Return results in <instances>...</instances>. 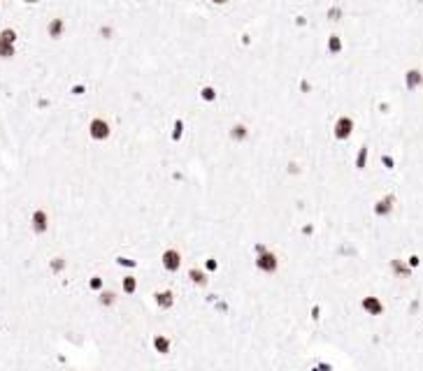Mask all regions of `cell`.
<instances>
[{"instance_id": "cell-1", "label": "cell", "mask_w": 423, "mask_h": 371, "mask_svg": "<svg viewBox=\"0 0 423 371\" xmlns=\"http://www.w3.org/2000/svg\"><path fill=\"white\" fill-rule=\"evenodd\" d=\"M254 269L263 276H277L279 269H282V255L277 250L265 248L263 253L254 255Z\"/></svg>"}, {"instance_id": "cell-2", "label": "cell", "mask_w": 423, "mask_h": 371, "mask_svg": "<svg viewBox=\"0 0 423 371\" xmlns=\"http://www.w3.org/2000/svg\"><path fill=\"white\" fill-rule=\"evenodd\" d=\"M86 135H89V139L95 142V144H105V142H109L112 135H114V125H112V121L105 119V116H93L91 121H89V125H86Z\"/></svg>"}, {"instance_id": "cell-3", "label": "cell", "mask_w": 423, "mask_h": 371, "mask_svg": "<svg viewBox=\"0 0 423 371\" xmlns=\"http://www.w3.org/2000/svg\"><path fill=\"white\" fill-rule=\"evenodd\" d=\"M68 33V19L63 14H54L49 16L45 23V35L49 38V42H61Z\"/></svg>"}, {"instance_id": "cell-4", "label": "cell", "mask_w": 423, "mask_h": 371, "mask_svg": "<svg viewBox=\"0 0 423 371\" xmlns=\"http://www.w3.org/2000/svg\"><path fill=\"white\" fill-rule=\"evenodd\" d=\"M354 130H356L354 116L342 114V116H337L335 123H332V139H337V142H346V139H351Z\"/></svg>"}, {"instance_id": "cell-5", "label": "cell", "mask_w": 423, "mask_h": 371, "mask_svg": "<svg viewBox=\"0 0 423 371\" xmlns=\"http://www.w3.org/2000/svg\"><path fill=\"white\" fill-rule=\"evenodd\" d=\"M182 262H184V255H182V250L175 248V246H168V248H163L161 253V267L165 274H177L182 269Z\"/></svg>"}, {"instance_id": "cell-6", "label": "cell", "mask_w": 423, "mask_h": 371, "mask_svg": "<svg viewBox=\"0 0 423 371\" xmlns=\"http://www.w3.org/2000/svg\"><path fill=\"white\" fill-rule=\"evenodd\" d=\"M395 205H398L395 193H386V195H381L377 202L372 205V213H375V218H388V216H393Z\"/></svg>"}, {"instance_id": "cell-7", "label": "cell", "mask_w": 423, "mask_h": 371, "mask_svg": "<svg viewBox=\"0 0 423 371\" xmlns=\"http://www.w3.org/2000/svg\"><path fill=\"white\" fill-rule=\"evenodd\" d=\"M361 311L365 316H372V318H379V316H384L386 313V304L381 297L377 295H365L361 297Z\"/></svg>"}, {"instance_id": "cell-8", "label": "cell", "mask_w": 423, "mask_h": 371, "mask_svg": "<svg viewBox=\"0 0 423 371\" xmlns=\"http://www.w3.org/2000/svg\"><path fill=\"white\" fill-rule=\"evenodd\" d=\"M31 232L35 237H42L49 232V211L38 206V209H33L31 213Z\"/></svg>"}, {"instance_id": "cell-9", "label": "cell", "mask_w": 423, "mask_h": 371, "mask_svg": "<svg viewBox=\"0 0 423 371\" xmlns=\"http://www.w3.org/2000/svg\"><path fill=\"white\" fill-rule=\"evenodd\" d=\"M402 83H405V91L416 93L423 88V70L421 68H407L402 75Z\"/></svg>"}, {"instance_id": "cell-10", "label": "cell", "mask_w": 423, "mask_h": 371, "mask_svg": "<svg viewBox=\"0 0 423 371\" xmlns=\"http://www.w3.org/2000/svg\"><path fill=\"white\" fill-rule=\"evenodd\" d=\"M151 299H154V306L158 311H172L175 309V304H177V295H175L170 288L156 290L154 295H151Z\"/></svg>"}, {"instance_id": "cell-11", "label": "cell", "mask_w": 423, "mask_h": 371, "mask_svg": "<svg viewBox=\"0 0 423 371\" xmlns=\"http://www.w3.org/2000/svg\"><path fill=\"white\" fill-rule=\"evenodd\" d=\"M388 272L393 274V279L405 281V279H412L414 269L407 265V260H402V258H391V260H388Z\"/></svg>"}, {"instance_id": "cell-12", "label": "cell", "mask_w": 423, "mask_h": 371, "mask_svg": "<svg viewBox=\"0 0 423 371\" xmlns=\"http://www.w3.org/2000/svg\"><path fill=\"white\" fill-rule=\"evenodd\" d=\"M95 304L100 306L102 311H112L119 304V295H116V290L112 288H102L95 292Z\"/></svg>"}, {"instance_id": "cell-13", "label": "cell", "mask_w": 423, "mask_h": 371, "mask_svg": "<svg viewBox=\"0 0 423 371\" xmlns=\"http://www.w3.org/2000/svg\"><path fill=\"white\" fill-rule=\"evenodd\" d=\"M151 350L161 357L170 355V350H172V339H170V334L156 332L154 336H151Z\"/></svg>"}, {"instance_id": "cell-14", "label": "cell", "mask_w": 423, "mask_h": 371, "mask_svg": "<svg viewBox=\"0 0 423 371\" xmlns=\"http://www.w3.org/2000/svg\"><path fill=\"white\" fill-rule=\"evenodd\" d=\"M344 38L339 35V33H328V38H326V53L330 56V58H337L344 53Z\"/></svg>"}, {"instance_id": "cell-15", "label": "cell", "mask_w": 423, "mask_h": 371, "mask_svg": "<svg viewBox=\"0 0 423 371\" xmlns=\"http://www.w3.org/2000/svg\"><path fill=\"white\" fill-rule=\"evenodd\" d=\"M119 31H116V26L112 21H100L95 23V38L100 40L102 44H109V42H114Z\"/></svg>"}, {"instance_id": "cell-16", "label": "cell", "mask_w": 423, "mask_h": 371, "mask_svg": "<svg viewBox=\"0 0 423 371\" xmlns=\"http://www.w3.org/2000/svg\"><path fill=\"white\" fill-rule=\"evenodd\" d=\"M249 135H251V130H249V125L244 121L233 123L231 128H228V139H231L233 144H244L246 139H249Z\"/></svg>"}, {"instance_id": "cell-17", "label": "cell", "mask_w": 423, "mask_h": 371, "mask_svg": "<svg viewBox=\"0 0 423 371\" xmlns=\"http://www.w3.org/2000/svg\"><path fill=\"white\" fill-rule=\"evenodd\" d=\"M323 19L328 23H342L346 19V9L344 5H339V2H328V7H326V12H323Z\"/></svg>"}, {"instance_id": "cell-18", "label": "cell", "mask_w": 423, "mask_h": 371, "mask_svg": "<svg viewBox=\"0 0 423 371\" xmlns=\"http://www.w3.org/2000/svg\"><path fill=\"white\" fill-rule=\"evenodd\" d=\"M186 279H188V283L195 286V288H207L209 286V274L205 272L202 267H191V269L186 272Z\"/></svg>"}, {"instance_id": "cell-19", "label": "cell", "mask_w": 423, "mask_h": 371, "mask_svg": "<svg viewBox=\"0 0 423 371\" xmlns=\"http://www.w3.org/2000/svg\"><path fill=\"white\" fill-rule=\"evenodd\" d=\"M138 288H140L138 276H135V274H123V276H121V292H123V295L133 297L135 292H138Z\"/></svg>"}, {"instance_id": "cell-20", "label": "cell", "mask_w": 423, "mask_h": 371, "mask_svg": "<svg viewBox=\"0 0 423 371\" xmlns=\"http://www.w3.org/2000/svg\"><path fill=\"white\" fill-rule=\"evenodd\" d=\"M219 95H221V93L216 91V86H212V83H205V86L198 88V98H200L205 105H214L216 100H219Z\"/></svg>"}, {"instance_id": "cell-21", "label": "cell", "mask_w": 423, "mask_h": 371, "mask_svg": "<svg viewBox=\"0 0 423 371\" xmlns=\"http://www.w3.org/2000/svg\"><path fill=\"white\" fill-rule=\"evenodd\" d=\"M65 269H68V258H65V255H54V258H49V274H51V276H61Z\"/></svg>"}, {"instance_id": "cell-22", "label": "cell", "mask_w": 423, "mask_h": 371, "mask_svg": "<svg viewBox=\"0 0 423 371\" xmlns=\"http://www.w3.org/2000/svg\"><path fill=\"white\" fill-rule=\"evenodd\" d=\"M184 132H186V121L182 119V116H177V119H175V123H172L170 142H172V144H179V142L184 139Z\"/></svg>"}, {"instance_id": "cell-23", "label": "cell", "mask_w": 423, "mask_h": 371, "mask_svg": "<svg viewBox=\"0 0 423 371\" xmlns=\"http://www.w3.org/2000/svg\"><path fill=\"white\" fill-rule=\"evenodd\" d=\"M368 160H370V146L363 144L361 149H358V153H356V158H354L356 172H365V169H368Z\"/></svg>"}, {"instance_id": "cell-24", "label": "cell", "mask_w": 423, "mask_h": 371, "mask_svg": "<svg viewBox=\"0 0 423 371\" xmlns=\"http://www.w3.org/2000/svg\"><path fill=\"white\" fill-rule=\"evenodd\" d=\"M16 56V44L7 42L5 38H0V61H12Z\"/></svg>"}, {"instance_id": "cell-25", "label": "cell", "mask_w": 423, "mask_h": 371, "mask_svg": "<svg viewBox=\"0 0 423 371\" xmlns=\"http://www.w3.org/2000/svg\"><path fill=\"white\" fill-rule=\"evenodd\" d=\"M86 288L91 290V292H98V290L105 288V276L100 274H91L89 279H86Z\"/></svg>"}, {"instance_id": "cell-26", "label": "cell", "mask_w": 423, "mask_h": 371, "mask_svg": "<svg viewBox=\"0 0 423 371\" xmlns=\"http://www.w3.org/2000/svg\"><path fill=\"white\" fill-rule=\"evenodd\" d=\"M202 269H205V272L212 276V274H216L219 269H221V260L214 258V255H209V258L202 260Z\"/></svg>"}, {"instance_id": "cell-27", "label": "cell", "mask_w": 423, "mask_h": 371, "mask_svg": "<svg viewBox=\"0 0 423 371\" xmlns=\"http://www.w3.org/2000/svg\"><path fill=\"white\" fill-rule=\"evenodd\" d=\"M114 265H116V267H123V269H135V267H138V260H135V258H128V255H116V258H114Z\"/></svg>"}, {"instance_id": "cell-28", "label": "cell", "mask_w": 423, "mask_h": 371, "mask_svg": "<svg viewBox=\"0 0 423 371\" xmlns=\"http://www.w3.org/2000/svg\"><path fill=\"white\" fill-rule=\"evenodd\" d=\"M70 95H72V98H82V95H86V93H89V86H86L84 82H77V83H72V86H70Z\"/></svg>"}, {"instance_id": "cell-29", "label": "cell", "mask_w": 423, "mask_h": 371, "mask_svg": "<svg viewBox=\"0 0 423 371\" xmlns=\"http://www.w3.org/2000/svg\"><path fill=\"white\" fill-rule=\"evenodd\" d=\"M0 38H5L7 42L16 44V42H19V31H16V28H12V26H7V28H2V31H0Z\"/></svg>"}, {"instance_id": "cell-30", "label": "cell", "mask_w": 423, "mask_h": 371, "mask_svg": "<svg viewBox=\"0 0 423 371\" xmlns=\"http://www.w3.org/2000/svg\"><path fill=\"white\" fill-rule=\"evenodd\" d=\"M284 172L288 176H300L302 174V165L298 163V160H288V165L284 167Z\"/></svg>"}, {"instance_id": "cell-31", "label": "cell", "mask_w": 423, "mask_h": 371, "mask_svg": "<svg viewBox=\"0 0 423 371\" xmlns=\"http://www.w3.org/2000/svg\"><path fill=\"white\" fill-rule=\"evenodd\" d=\"M291 26L293 28H298V31H302V28H307L309 26V19L305 14H295L293 16V21H291Z\"/></svg>"}, {"instance_id": "cell-32", "label": "cell", "mask_w": 423, "mask_h": 371, "mask_svg": "<svg viewBox=\"0 0 423 371\" xmlns=\"http://www.w3.org/2000/svg\"><path fill=\"white\" fill-rule=\"evenodd\" d=\"M321 313H323L321 304H312V306H309V320H312V323H319V320H321Z\"/></svg>"}, {"instance_id": "cell-33", "label": "cell", "mask_w": 423, "mask_h": 371, "mask_svg": "<svg viewBox=\"0 0 423 371\" xmlns=\"http://www.w3.org/2000/svg\"><path fill=\"white\" fill-rule=\"evenodd\" d=\"M314 230H316V225H314V223H302V225H300V237H305V239H309V237L314 235Z\"/></svg>"}, {"instance_id": "cell-34", "label": "cell", "mask_w": 423, "mask_h": 371, "mask_svg": "<svg viewBox=\"0 0 423 371\" xmlns=\"http://www.w3.org/2000/svg\"><path fill=\"white\" fill-rule=\"evenodd\" d=\"M407 265L412 267V269H419V267L423 265L421 255H419V253H412V255H409V258H407Z\"/></svg>"}, {"instance_id": "cell-35", "label": "cell", "mask_w": 423, "mask_h": 371, "mask_svg": "<svg viewBox=\"0 0 423 371\" xmlns=\"http://www.w3.org/2000/svg\"><path fill=\"white\" fill-rule=\"evenodd\" d=\"M381 165H384L386 169H393V167H395V158L388 156V153H381Z\"/></svg>"}, {"instance_id": "cell-36", "label": "cell", "mask_w": 423, "mask_h": 371, "mask_svg": "<svg viewBox=\"0 0 423 371\" xmlns=\"http://www.w3.org/2000/svg\"><path fill=\"white\" fill-rule=\"evenodd\" d=\"M207 2L214 9H223V7H228V5H233V0H207Z\"/></svg>"}, {"instance_id": "cell-37", "label": "cell", "mask_w": 423, "mask_h": 371, "mask_svg": "<svg viewBox=\"0 0 423 371\" xmlns=\"http://www.w3.org/2000/svg\"><path fill=\"white\" fill-rule=\"evenodd\" d=\"M265 248H270V246H268V244H265V242H254V244H251V250H254V255H258V253H263V250H265Z\"/></svg>"}, {"instance_id": "cell-38", "label": "cell", "mask_w": 423, "mask_h": 371, "mask_svg": "<svg viewBox=\"0 0 423 371\" xmlns=\"http://www.w3.org/2000/svg\"><path fill=\"white\" fill-rule=\"evenodd\" d=\"M23 5H28V7H35V5H40L42 0H21Z\"/></svg>"}]
</instances>
